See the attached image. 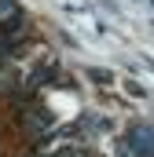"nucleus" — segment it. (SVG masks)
<instances>
[{
  "mask_svg": "<svg viewBox=\"0 0 154 157\" xmlns=\"http://www.w3.org/2000/svg\"><path fill=\"white\" fill-rule=\"evenodd\" d=\"M121 157H154V132L151 128H136V132L125 139Z\"/></svg>",
  "mask_w": 154,
  "mask_h": 157,
  "instance_id": "f257e3e1",
  "label": "nucleus"
}]
</instances>
